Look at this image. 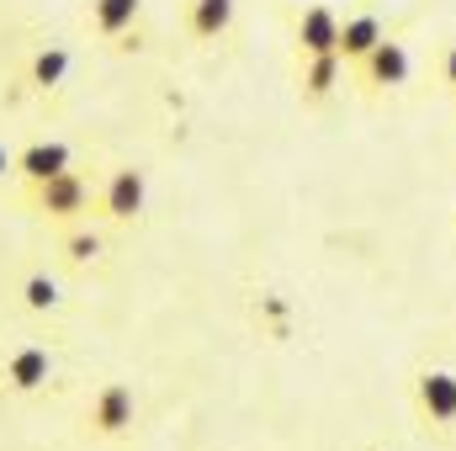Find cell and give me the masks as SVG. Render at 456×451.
<instances>
[{
	"instance_id": "cell-1",
	"label": "cell",
	"mask_w": 456,
	"mask_h": 451,
	"mask_svg": "<svg viewBox=\"0 0 456 451\" xmlns=\"http://www.w3.org/2000/svg\"><path fill=\"white\" fill-rule=\"evenodd\" d=\"M91 181L80 176V170H69V176H59V181H43V186H32V208L43 213V218H53V224H80L86 213H91Z\"/></svg>"
},
{
	"instance_id": "cell-2",
	"label": "cell",
	"mask_w": 456,
	"mask_h": 451,
	"mask_svg": "<svg viewBox=\"0 0 456 451\" xmlns=\"http://www.w3.org/2000/svg\"><path fill=\"white\" fill-rule=\"evenodd\" d=\"M143 202H149V176L138 165H117L107 176V186L96 192V213L107 224H133L143 213Z\"/></svg>"
},
{
	"instance_id": "cell-3",
	"label": "cell",
	"mask_w": 456,
	"mask_h": 451,
	"mask_svg": "<svg viewBox=\"0 0 456 451\" xmlns=\"http://www.w3.org/2000/svg\"><path fill=\"white\" fill-rule=\"evenodd\" d=\"M409 75H414V59H409V43H403V37H382V43L355 64V80H361L366 91H398V86H409Z\"/></svg>"
},
{
	"instance_id": "cell-4",
	"label": "cell",
	"mask_w": 456,
	"mask_h": 451,
	"mask_svg": "<svg viewBox=\"0 0 456 451\" xmlns=\"http://www.w3.org/2000/svg\"><path fill=\"white\" fill-rule=\"evenodd\" d=\"M414 409H419L425 425L452 430L456 425V372H446V366H425V372L414 377Z\"/></svg>"
},
{
	"instance_id": "cell-5",
	"label": "cell",
	"mask_w": 456,
	"mask_h": 451,
	"mask_svg": "<svg viewBox=\"0 0 456 451\" xmlns=\"http://www.w3.org/2000/svg\"><path fill=\"white\" fill-rule=\"evenodd\" d=\"M133 414H138L133 388H127V382H102L96 398H91V409H86V425H91L102 441H117V436L133 430Z\"/></svg>"
},
{
	"instance_id": "cell-6",
	"label": "cell",
	"mask_w": 456,
	"mask_h": 451,
	"mask_svg": "<svg viewBox=\"0 0 456 451\" xmlns=\"http://www.w3.org/2000/svg\"><path fill=\"white\" fill-rule=\"evenodd\" d=\"M69 170H75V154H69V144H59V138H37V144H27V149L16 154V176H21L27 186L59 181V176H69Z\"/></svg>"
},
{
	"instance_id": "cell-7",
	"label": "cell",
	"mask_w": 456,
	"mask_h": 451,
	"mask_svg": "<svg viewBox=\"0 0 456 451\" xmlns=\"http://www.w3.org/2000/svg\"><path fill=\"white\" fill-rule=\"evenodd\" d=\"M297 37V59H324V53H340V16L330 5H308L292 27Z\"/></svg>"
},
{
	"instance_id": "cell-8",
	"label": "cell",
	"mask_w": 456,
	"mask_h": 451,
	"mask_svg": "<svg viewBox=\"0 0 456 451\" xmlns=\"http://www.w3.org/2000/svg\"><path fill=\"white\" fill-rule=\"evenodd\" d=\"M0 377H5L11 393H37V388L53 377V356H48V345H16V350L0 361Z\"/></svg>"
},
{
	"instance_id": "cell-9",
	"label": "cell",
	"mask_w": 456,
	"mask_h": 451,
	"mask_svg": "<svg viewBox=\"0 0 456 451\" xmlns=\"http://www.w3.org/2000/svg\"><path fill=\"white\" fill-rule=\"evenodd\" d=\"M340 80H345V59H340V53H324V59H297V96H303L308 107L330 102V96L340 91Z\"/></svg>"
},
{
	"instance_id": "cell-10",
	"label": "cell",
	"mask_w": 456,
	"mask_h": 451,
	"mask_svg": "<svg viewBox=\"0 0 456 451\" xmlns=\"http://www.w3.org/2000/svg\"><path fill=\"white\" fill-rule=\"evenodd\" d=\"M382 37H387V27H382L377 11H355V16H345L340 21V59L345 64H361Z\"/></svg>"
},
{
	"instance_id": "cell-11",
	"label": "cell",
	"mask_w": 456,
	"mask_h": 451,
	"mask_svg": "<svg viewBox=\"0 0 456 451\" xmlns=\"http://www.w3.org/2000/svg\"><path fill=\"white\" fill-rule=\"evenodd\" d=\"M233 27V0H191L186 5V32L197 43H218Z\"/></svg>"
},
{
	"instance_id": "cell-12",
	"label": "cell",
	"mask_w": 456,
	"mask_h": 451,
	"mask_svg": "<svg viewBox=\"0 0 456 451\" xmlns=\"http://www.w3.org/2000/svg\"><path fill=\"white\" fill-rule=\"evenodd\" d=\"M138 11H143V0H91V32L107 37V43H117V37L133 32Z\"/></svg>"
},
{
	"instance_id": "cell-13",
	"label": "cell",
	"mask_w": 456,
	"mask_h": 451,
	"mask_svg": "<svg viewBox=\"0 0 456 451\" xmlns=\"http://www.w3.org/2000/svg\"><path fill=\"white\" fill-rule=\"evenodd\" d=\"M64 75H69V48H37L32 64H27V80H32L37 91H59Z\"/></svg>"
},
{
	"instance_id": "cell-14",
	"label": "cell",
	"mask_w": 456,
	"mask_h": 451,
	"mask_svg": "<svg viewBox=\"0 0 456 451\" xmlns=\"http://www.w3.org/2000/svg\"><path fill=\"white\" fill-rule=\"evenodd\" d=\"M21 303H27L32 314H53V308H59V282H53L48 271L21 276Z\"/></svg>"
},
{
	"instance_id": "cell-15",
	"label": "cell",
	"mask_w": 456,
	"mask_h": 451,
	"mask_svg": "<svg viewBox=\"0 0 456 451\" xmlns=\"http://www.w3.org/2000/svg\"><path fill=\"white\" fill-rule=\"evenodd\" d=\"M64 255H69L75 266H86V260L102 255V239H96L91 228H64Z\"/></svg>"
},
{
	"instance_id": "cell-16",
	"label": "cell",
	"mask_w": 456,
	"mask_h": 451,
	"mask_svg": "<svg viewBox=\"0 0 456 451\" xmlns=\"http://www.w3.org/2000/svg\"><path fill=\"white\" fill-rule=\"evenodd\" d=\"M441 80H446V91H456V43L446 48V59H441Z\"/></svg>"
},
{
	"instance_id": "cell-17",
	"label": "cell",
	"mask_w": 456,
	"mask_h": 451,
	"mask_svg": "<svg viewBox=\"0 0 456 451\" xmlns=\"http://www.w3.org/2000/svg\"><path fill=\"white\" fill-rule=\"evenodd\" d=\"M5 170H16V154H5V144H0V181H5Z\"/></svg>"
}]
</instances>
